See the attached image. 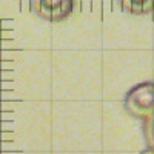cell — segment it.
I'll list each match as a JSON object with an SVG mask.
<instances>
[{
    "instance_id": "5b68a950",
    "label": "cell",
    "mask_w": 154,
    "mask_h": 154,
    "mask_svg": "<svg viewBox=\"0 0 154 154\" xmlns=\"http://www.w3.org/2000/svg\"><path fill=\"white\" fill-rule=\"evenodd\" d=\"M139 154H154V149H152V148H148V146H146L145 149H142V151H140Z\"/></svg>"
},
{
    "instance_id": "7a4b0ae2",
    "label": "cell",
    "mask_w": 154,
    "mask_h": 154,
    "mask_svg": "<svg viewBox=\"0 0 154 154\" xmlns=\"http://www.w3.org/2000/svg\"><path fill=\"white\" fill-rule=\"evenodd\" d=\"M31 11L46 22H62L72 14V0H29Z\"/></svg>"
},
{
    "instance_id": "6da1fadb",
    "label": "cell",
    "mask_w": 154,
    "mask_h": 154,
    "mask_svg": "<svg viewBox=\"0 0 154 154\" xmlns=\"http://www.w3.org/2000/svg\"><path fill=\"white\" fill-rule=\"evenodd\" d=\"M123 109L131 117L143 120L154 112V80L136 83L123 97Z\"/></svg>"
},
{
    "instance_id": "3957f363",
    "label": "cell",
    "mask_w": 154,
    "mask_h": 154,
    "mask_svg": "<svg viewBox=\"0 0 154 154\" xmlns=\"http://www.w3.org/2000/svg\"><path fill=\"white\" fill-rule=\"evenodd\" d=\"M125 12L131 16H146L154 11V0H119Z\"/></svg>"
},
{
    "instance_id": "277c9868",
    "label": "cell",
    "mask_w": 154,
    "mask_h": 154,
    "mask_svg": "<svg viewBox=\"0 0 154 154\" xmlns=\"http://www.w3.org/2000/svg\"><path fill=\"white\" fill-rule=\"evenodd\" d=\"M143 137L148 148L154 149V112L143 119Z\"/></svg>"
}]
</instances>
